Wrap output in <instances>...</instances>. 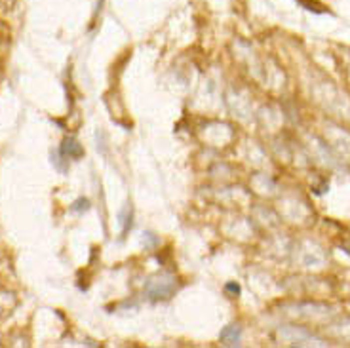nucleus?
Masks as SVG:
<instances>
[{"instance_id":"nucleus-6","label":"nucleus","mask_w":350,"mask_h":348,"mask_svg":"<svg viewBox=\"0 0 350 348\" xmlns=\"http://www.w3.org/2000/svg\"><path fill=\"white\" fill-rule=\"evenodd\" d=\"M225 289H227L229 293H233L234 297H236V295H240V285H238V283H234V282L227 283V285H225Z\"/></svg>"},{"instance_id":"nucleus-3","label":"nucleus","mask_w":350,"mask_h":348,"mask_svg":"<svg viewBox=\"0 0 350 348\" xmlns=\"http://www.w3.org/2000/svg\"><path fill=\"white\" fill-rule=\"evenodd\" d=\"M61 154H63L65 158H73V160H78V158H82V147L78 145L76 139L73 137H69V139H65L63 141V147H61Z\"/></svg>"},{"instance_id":"nucleus-4","label":"nucleus","mask_w":350,"mask_h":348,"mask_svg":"<svg viewBox=\"0 0 350 348\" xmlns=\"http://www.w3.org/2000/svg\"><path fill=\"white\" fill-rule=\"evenodd\" d=\"M131 206H126L122 209V213H120V219H122V238L126 236L129 229H131Z\"/></svg>"},{"instance_id":"nucleus-1","label":"nucleus","mask_w":350,"mask_h":348,"mask_svg":"<svg viewBox=\"0 0 350 348\" xmlns=\"http://www.w3.org/2000/svg\"><path fill=\"white\" fill-rule=\"evenodd\" d=\"M175 278L173 276H158V278H152L145 291H147V297L150 301H166L170 299L171 295L175 293Z\"/></svg>"},{"instance_id":"nucleus-2","label":"nucleus","mask_w":350,"mask_h":348,"mask_svg":"<svg viewBox=\"0 0 350 348\" xmlns=\"http://www.w3.org/2000/svg\"><path fill=\"white\" fill-rule=\"evenodd\" d=\"M240 327L238 326H227L221 331V335H219V339H221V343H223L225 347H238L240 345Z\"/></svg>"},{"instance_id":"nucleus-5","label":"nucleus","mask_w":350,"mask_h":348,"mask_svg":"<svg viewBox=\"0 0 350 348\" xmlns=\"http://www.w3.org/2000/svg\"><path fill=\"white\" fill-rule=\"evenodd\" d=\"M88 207H90V200H86V198H80V200H76L75 204H73L75 211H86Z\"/></svg>"}]
</instances>
